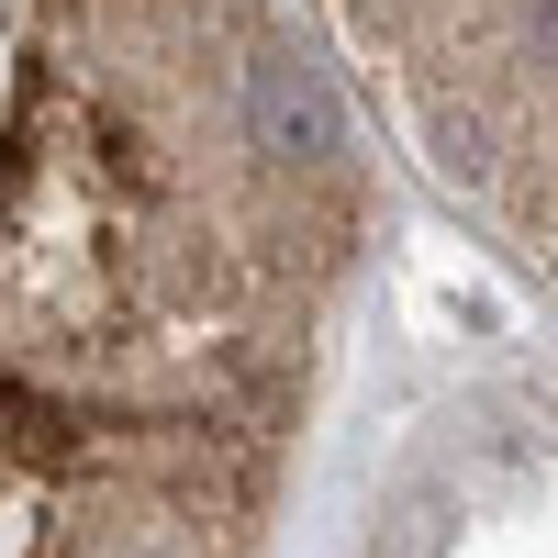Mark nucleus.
<instances>
[{"mask_svg": "<svg viewBox=\"0 0 558 558\" xmlns=\"http://www.w3.org/2000/svg\"><path fill=\"white\" fill-rule=\"evenodd\" d=\"M357 235L279 0H0V558H268Z\"/></svg>", "mask_w": 558, "mask_h": 558, "instance_id": "1", "label": "nucleus"}, {"mask_svg": "<svg viewBox=\"0 0 558 558\" xmlns=\"http://www.w3.org/2000/svg\"><path fill=\"white\" fill-rule=\"evenodd\" d=\"M402 157L558 291V0H313Z\"/></svg>", "mask_w": 558, "mask_h": 558, "instance_id": "2", "label": "nucleus"}, {"mask_svg": "<svg viewBox=\"0 0 558 558\" xmlns=\"http://www.w3.org/2000/svg\"><path fill=\"white\" fill-rule=\"evenodd\" d=\"M357 558H558V380H514L391 481Z\"/></svg>", "mask_w": 558, "mask_h": 558, "instance_id": "3", "label": "nucleus"}]
</instances>
